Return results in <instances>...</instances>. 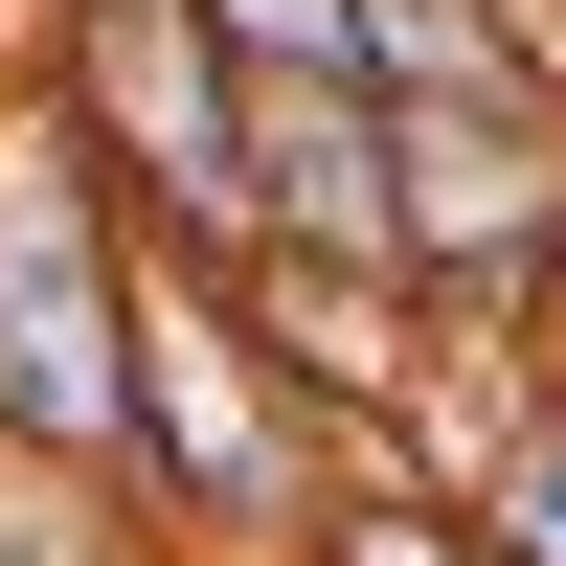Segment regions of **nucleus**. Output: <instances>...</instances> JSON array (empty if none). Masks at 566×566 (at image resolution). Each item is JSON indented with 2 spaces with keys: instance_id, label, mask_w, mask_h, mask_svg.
Segmentation results:
<instances>
[{
  "instance_id": "f257e3e1",
  "label": "nucleus",
  "mask_w": 566,
  "mask_h": 566,
  "mask_svg": "<svg viewBox=\"0 0 566 566\" xmlns=\"http://www.w3.org/2000/svg\"><path fill=\"white\" fill-rule=\"evenodd\" d=\"M340 476H363V431H317V408L272 386L250 295L136 227V386H114V499H136V544H159V566H295ZM386 476H408V453H386Z\"/></svg>"
},
{
  "instance_id": "f03ea898",
  "label": "nucleus",
  "mask_w": 566,
  "mask_h": 566,
  "mask_svg": "<svg viewBox=\"0 0 566 566\" xmlns=\"http://www.w3.org/2000/svg\"><path fill=\"white\" fill-rule=\"evenodd\" d=\"M114 386H136V227L45 114V69H0V453L114 476Z\"/></svg>"
},
{
  "instance_id": "7ed1b4c3",
  "label": "nucleus",
  "mask_w": 566,
  "mask_h": 566,
  "mask_svg": "<svg viewBox=\"0 0 566 566\" xmlns=\"http://www.w3.org/2000/svg\"><path fill=\"white\" fill-rule=\"evenodd\" d=\"M386 272L431 317L522 340L544 272H566V91H431V114H386Z\"/></svg>"
},
{
  "instance_id": "20e7f679",
  "label": "nucleus",
  "mask_w": 566,
  "mask_h": 566,
  "mask_svg": "<svg viewBox=\"0 0 566 566\" xmlns=\"http://www.w3.org/2000/svg\"><path fill=\"white\" fill-rule=\"evenodd\" d=\"M227 295H250V340H272V386H295L317 431H363V453H408V386H431V295H408V272H363V250H250Z\"/></svg>"
},
{
  "instance_id": "39448f33",
  "label": "nucleus",
  "mask_w": 566,
  "mask_h": 566,
  "mask_svg": "<svg viewBox=\"0 0 566 566\" xmlns=\"http://www.w3.org/2000/svg\"><path fill=\"white\" fill-rule=\"evenodd\" d=\"M250 250H363L386 272V91L363 69H250Z\"/></svg>"
},
{
  "instance_id": "423d86ee",
  "label": "nucleus",
  "mask_w": 566,
  "mask_h": 566,
  "mask_svg": "<svg viewBox=\"0 0 566 566\" xmlns=\"http://www.w3.org/2000/svg\"><path fill=\"white\" fill-rule=\"evenodd\" d=\"M453 522H476V566H566V386H544V363H522V408L476 431Z\"/></svg>"
},
{
  "instance_id": "0eeeda50",
  "label": "nucleus",
  "mask_w": 566,
  "mask_h": 566,
  "mask_svg": "<svg viewBox=\"0 0 566 566\" xmlns=\"http://www.w3.org/2000/svg\"><path fill=\"white\" fill-rule=\"evenodd\" d=\"M340 23H363V91H386V114H431V91H522L499 0H340Z\"/></svg>"
},
{
  "instance_id": "6e6552de",
  "label": "nucleus",
  "mask_w": 566,
  "mask_h": 566,
  "mask_svg": "<svg viewBox=\"0 0 566 566\" xmlns=\"http://www.w3.org/2000/svg\"><path fill=\"white\" fill-rule=\"evenodd\" d=\"M0 566H159V544H136V499H114V476L0 453Z\"/></svg>"
},
{
  "instance_id": "1a4fd4ad",
  "label": "nucleus",
  "mask_w": 566,
  "mask_h": 566,
  "mask_svg": "<svg viewBox=\"0 0 566 566\" xmlns=\"http://www.w3.org/2000/svg\"><path fill=\"white\" fill-rule=\"evenodd\" d=\"M295 566H476V522H453L431 476H386V453H363V476L317 499V544H295Z\"/></svg>"
},
{
  "instance_id": "9d476101",
  "label": "nucleus",
  "mask_w": 566,
  "mask_h": 566,
  "mask_svg": "<svg viewBox=\"0 0 566 566\" xmlns=\"http://www.w3.org/2000/svg\"><path fill=\"white\" fill-rule=\"evenodd\" d=\"M181 23H205L227 69H363V23H340V0H181Z\"/></svg>"
},
{
  "instance_id": "9b49d317",
  "label": "nucleus",
  "mask_w": 566,
  "mask_h": 566,
  "mask_svg": "<svg viewBox=\"0 0 566 566\" xmlns=\"http://www.w3.org/2000/svg\"><path fill=\"white\" fill-rule=\"evenodd\" d=\"M522 340H544V386H566V272H544V317H522Z\"/></svg>"
}]
</instances>
